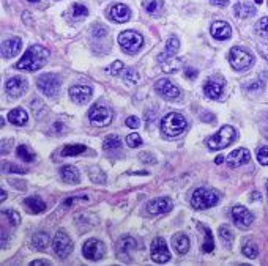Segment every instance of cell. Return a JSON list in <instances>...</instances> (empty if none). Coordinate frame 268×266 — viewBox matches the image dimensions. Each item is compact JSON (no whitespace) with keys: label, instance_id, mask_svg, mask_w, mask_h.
Segmentation results:
<instances>
[{"label":"cell","instance_id":"obj_1","mask_svg":"<svg viewBox=\"0 0 268 266\" xmlns=\"http://www.w3.org/2000/svg\"><path fill=\"white\" fill-rule=\"evenodd\" d=\"M49 59V50H46L43 46H32L29 50H25L22 59L16 63L17 69H25V71H36L46 65Z\"/></svg>","mask_w":268,"mask_h":266},{"label":"cell","instance_id":"obj_2","mask_svg":"<svg viewBox=\"0 0 268 266\" xmlns=\"http://www.w3.org/2000/svg\"><path fill=\"white\" fill-rule=\"evenodd\" d=\"M186 126H188V123L182 113L169 112L161 122V132H163V136L172 139V137L180 136L182 132L186 129Z\"/></svg>","mask_w":268,"mask_h":266},{"label":"cell","instance_id":"obj_3","mask_svg":"<svg viewBox=\"0 0 268 266\" xmlns=\"http://www.w3.org/2000/svg\"><path fill=\"white\" fill-rule=\"evenodd\" d=\"M218 202H219V195L208 188L196 189L193 195H191V205H193L196 210H207V208L215 206Z\"/></svg>","mask_w":268,"mask_h":266},{"label":"cell","instance_id":"obj_4","mask_svg":"<svg viewBox=\"0 0 268 266\" xmlns=\"http://www.w3.org/2000/svg\"><path fill=\"white\" fill-rule=\"evenodd\" d=\"M235 136H237V132H235L234 126L226 125V126H222V128L216 132L215 136L207 139V145H208V148H212V150L227 148L229 145L235 141Z\"/></svg>","mask_w":268,"mask_h":266},{"label":"cell","instance_id":"obj_5","mask_svg":"<svg viewBox=\"0 0 268 266\" xmlns=\"http://www.w3.org/2000/svg\"><path fill=\"white\" fill-rule=\"evenodd\" d=\"M88 118H90V123L93 126H101V128H104V126H109L112 123V110L109 107H106L104 104H93L92 109L88 110Z\"/></svg>","mask_w":268,"mask_h":266},{"label":"cell","instance_id":"obj_6","mask_svg":"<svg viewBox=\"0 0 268 266\" xmlns=\"http://www.w3.org/2000/svg\"><path fill=\"white\" fill-rule=\"evenodd\" d=\"M229 62L234 69L237 71H245L248 69L254 62V57L248 52V50L241 49V47H232L231 52H229Z\"/></svg>","mask_w":268,"mask_h":266},{"label":"cell","instance_id":"obj_7","mask_svg":"<svg viewBox=\"0 0 268 266\" xmlns=\"http://www.w3.org/2000/svg\"><path fill=\"white\" fill-rule=\"evenodd\" d=\"M118 43L120 46H122V49L125 50V52L128 54H136L137 50L142 47L144 44V38L140 36L137 31L134 30H126V31H122L118 36Z\"/></svg>","mask_w":268,"mask_h":266},{"label":"cell","instance_id":"obj_8","mask_svg":"<svg viewBox=\"0 0 268 266\" xmlns=\"http://www.w3.org/2000/svg\"><path fill=\"white\" fill-rule=\"evenodd\" d=\"M36 85L48 98H55L60 90V78L57 74H43Z\"/></svg>","mask_w":268,"mask_h":266},{"label":"cell","instance_id":"obj_9","mask_svg":"<svg viewBox=\"0 0 268 266\" xmlns=\"http://www.w3.org/2000/svg\"><path fill=\"white\" fill-rule=\"evenodd\" d=\"M106 252V246L100 241L97 238H92V239H87L82 246V254L87 258V260H92V262H98L103 258Z\"/></svg>","mask_w":268,"mask_h":266},{"label":"cell","instance_id":"obj_10","mask_svg":"<svg viewBox=\"0 0 268 266\" xmlns=\"http://www.w3.org/2000/svg\"><path fill=\"white\" fill-rule=\"evenodd\" d=\"M52 248H54V252L55 255L59 258H67L69 254H71L73 250V241L71 238H69L65 232H57V235L52 241Z\"/></svg>","mask_w":268,"mask_h":266},{"label":"cell","instance_id":"obj_11","mask_svg":"<svg viewBox=\"0 0 268 266\" xmlns=\"http://www.w3.org/2000/svg\"><path fill=\"white\" fill-rule=\"evenodd\" d=\"M150 255H151V260L156 262V263H166L170 260V252L168 244L163 238H155L151 243V248H150Z\"/></svg>","mask_w":268,"mask_h":266},{"label":"cell","instance_id":"obj_12","mask_svg":"<svg viewBox=\"0 0 268 266\" xmlns=\"http://www.w3.org/2000/svg\"><path fill=\"white\" fill-rule=\"evenodd\" d=\"M232 219H234L235 225L240 227V229L246 230V229H250L251 227L254 216H252V213L248 210V208L237 205V206L232 208Z\"/></svg>","mask_w":268,"mask_h":266},{"label":"cell","instance_id":"obj_13","mask_svg":"<svg viewBox=\"0 0 268 266\" xmlns=\"http://www.w3.org/2000/svg\"><path fill=\"white\" fill-rule=\"evenodd\" d=\"M156 92L164 96L166 99H177L180 96V88L177 85H174L169 79H159L155 84Z\"/></svg>","mask_w":268,"mask_h":266},{"label":"cell","instance_id":"obj_14","mask_svg":"<svg viewBox=\"0 0 268 266\" xmlns=\"http://www.w3.org/2000/svg\"><path fill=\"white\" fill-rule=\"evenodd\" d=\"M203 92L208 98L212 99H219L222 96V92H224V79L222 78H212L205 87H203Z\"/></svg>","mask_w":268,"mask_h":266},{"label":"cell","instance_id":"obj_15","mask_svg":"<svg viewBox=\"0 0 268 266\" xmlns=\"http://www.w3.org/2000/svg\"><path fill=\"white\" fill-rule=\"evenodd\" d=\"M27 90V80L24 78H11L6 80V93L11 98H19L22 96Z\"/></svg>","mask_w":268,"mask_h":266},{"label":"cell","instance_id":"obj_16","mask_svg":"<svg viewBox=\"0 0 268 266\" xmlns=\"http://www.w3.org/2000/svg\"><path fill=\"white\" fill-rule=\"evenodd\" d=\"M251 159V155H250V151H248L246 148H237V150H234L231 155L227 156V166L229 167H240V166H243V164L246 162H250Z\"/></svg>","mask_w":268,"mask_h":266},{"label":"cell","instance_id":"obj_17","mask_svg":"<svg viewBox=\"0 0 268 266\" xmlns=\"http://www.w3.org/2000/svg\"><path fill=\"white\" fill-rule=\"evenodd\" d=\"M69 96L78 104H85L92 98V87L88 85H73L69 88Z\"/></svg>","mask_w":268,"mask_h":266},{"label":"cell","instance_id":"obj_18","mask_svg":"<svg viewBox=\"0 0 268 266\" xmlns=\"http://www.w3.org/2000/svg\"><path fill=\"white\" fill-rule=\"evenodd\" d=\"M172 210V200L168 197H161V199H155L149 202L147 205V211L150 214H164V213H169Z\"/></svg>","mask_w":268,"mask_h":266},{"label":"cell","instance_id":"obj_19","mask_svg":"<svg viewBox=\"0 0 268 266\" xmlns=\"http://www.w3.org/2000/svg\"><path fill=\"white\" fill-rule=\"evenodd\" d=\"M158 62L161 63V68L164 69V73H168V74L177 73L178 69H180V65H182L180 60L174 57V54H168V52H164V54L159 55Z\"/></svg>","mask_w":268,"mask_h":266},{"label":"cell","instance_id":"obj_20","mask_svg":"<svg viewBox=\"0 0 268 266\" xmlns=\"http://www.w3.org/2000/svg\"><path fill=\"white\" fill-rule=\"evenodd\" d=\"M21 46H22L21 38H8V40H5L2 43V55L5 59H11V57L19 54Z\"/></svg>","mask_w":268,"mask_h":266},{"label":"cell","instance_id":"obj_21","mask_svg":"<svg viewBox=\"0 0 268 266\" xmlns=\"http://www.w3.org/2000/svg\"><path fill=\"white\" fill-rule=\"evenodd\" d=\"M212 35H213V38H216V40L224 41V40H229V38H231L232 29H231V25L224 21H216L212 25Z\"/></svg>","mask_w":268,"mask_h":266},{"label":"cell","instance_id":"obj_22","mask_svg":"<svg viewBox=\"0 0 268 266\" xmlns=\"http://www.w3.org/2000/svg\"><path fill=\"white\" fill-rule=\"evenodd\" d=\"M109 16H111V19H114L116 22L123 24V22H126V21L130 19L131 13H130V8H128L126 5H123V3H117V5L111 6Z\"/></svg>","mask_w":268,"mask_h":266},{"label":"cell","instance_id":"obj_23","mask_svg":"<svg viewBox=\"0 0 268 266\" xmlns=\"http://www.w3.org/2000/svg\"><path fill=\"white\" fill-rule=\"evenodd\" d=\"M60 176L63 181L69 183V185H78V183L81 181L79 178V170L73 167V166H65L60 169Z\"/></svg>","mask_w":268,"mask_h":266},{"label":"cell","instance_id":"obj_24","mask_svg":"<svg viewBox=\"0 0 268 266\" xmlns=\"http://www.w3.org/2000/svg\"><path fill=\"white\" fill-rule=\"evenodd\" d=\"M172 248H174L178 254H186L189 250V239L186 235H183V233H177L172 238Z\"/></svg>","mask_w":268,"mask_h":266},{"label":"cell","instance_id":"obj_25","mask_svg":"<svg viewBox=\"0 0 268 266\" xmlns=\"http://www.w3.org/2000/svg\"><path fill=\"white\" fill-rule=\"evenodd\" d=\"M50 244V238L49 235H46V233H35L34 236H32V248H34L35 250H44L48 249Z\"/></svg>","mask_w":268,"mask_h":266},{"label":"cell","instance_id":"obj_26","mask_svg":"<svg viewBox=\"0 0 268 266\" xmlns=\"http://www.w3.org/2000/svg\"><path fill=\"white\" fill-rule=\"evenodd\" d=\"M24 206L27 208L30 213H34V214L43 213L44 210H46V205H44V202L41 199H38V197H29V199H25L24 200Z\"/></svg>","mask_w":268,"mask_h":266},{"label":"cell","instance_id":"obj_27","mask_svg":"<svg viewBox=\"0 0 268 266\" xmlns=\"http://www.w3.org/2000/svg\"><path fill=\"white\" fill-rule=\"evenodd\" d=\"M27 120H29V115L24 109H13L8 113V122L16 126H24L27 123Z\"/></svg>","mask_w":268,"mask_h":266},{"label":"cell","instance_id":"obj_28","mask_svg":"<svg viewBox=\"0 0 268 266\" xmlns=\"http://www.w3.org/2000/svg\"><path fill=\"white\" fill-rule=\"evenodd\" d=\"M234 11H235V16L240 17V19H246V17L256 15V8H254L252 5L245 3V2L235 5V6H234Z\"/></svg>","mask_w":268,"mask_h":266},{"label":"cell","instance_id":"obj_29","mask_svg":"<svg viewBox=\"0 0 268 266\" xmlns=\"http://www.w3.org/2000/svg\"><path fill=\"white\" fill-rule=\"evenodd\" d=\"M87 151V147L85 145H67V147H63V150L60 151L62 156H78L81 153H84Z\"/></svg>","mask_w":268,"mask_h":266},{"label":"cell","instance_id":"obj_30","mask_svg":"<svg viewBox=\"0 0 268 266\" xmlns=\"http://www.w3.org/2000/svg\"><path fill=\"white\" fill-rule=\"evenodd\" d=\"M122 147V142H120V139L117 136H107L103 142V148L106 151H114V150H118Z\"/></svg>","mask_w":268,"mask_h":266},{"label":"cell","instance_id":"obj_31","mask_svg":"<svg viewBox=\"0 0 268 266\" xmlns=\"http://www.w3.org/2000/svg\"><path fill=\"white\" fill-rule=\"evenodd\" d=\"M241 252H243V255L248 257V258H256L257 254H259V248L256 243L252 241H246L243 244V248H241Z\"/></svg>","mask_w":268,"mask_h":266},{"label":"cell","instance_id":"obj_32","mask_svg":"<svg viewBox=\"0 0 268 266\" xmlns=\"http://www.w3.org/2000/svg\"><path fill=\"white\" fill-rule=\"evenodd\" d=\"M144 8L147 10V13H150V15H159L163 10V2L161 0H149V2L144 3Z\"/></svg>","mask_w":268,"mask_h":266},{"label":"cell","instance_id":"obj_33","mask_svg":"<svg viewBox=\"0 0 268 266\" xmlns=\"http://www.w3.org/2000/svg\"><path fill=\"white\" fill-rule=\"evenodd\" d=\"M201 229L205 232V235H207V238H205V243L202 244V252H213L215 250V243H213V235H212V232H210L205 225H202Z\"/></svg>","mask_w":268,"mask_h":266},{"label":"cell","instance_id":"obj_34","mask_svg":"<svg viewBox=\"0 0 268 266\" xmlns=\"http://www.w3.org/2000/svg\"><path fill=\"white\" fill-rule=\"evenodd\" d=\"M219 236L222 239V243H224L227 248H231V244L234 241V233L227 229V225H221L219 227Z\"/></svg>","mask_w":268,"mask_h":266},{"label":"cell","instance_id":"obj_35","mask_svg":"<svg viewBox=\"0 0 268 266\" xmlns=\"http://www.w3.org/2000/svg\"><path fill=\"white\" fill-rule=\"evenodd\" d=\"M134 248H136V241H134L131 236L122 238L118 241V252H130Z\"/></svg>","mask_w":268,"mask_h":266},{"label":"cell","instance_id":"obj_36","mask_svg":"<svg viewBox=\"0 0 268 266\" xmlns=\"http://www.w3.org/2000/svg\"><path fill=\"white\" fill-rule=\"evenodd\" d=\"M17 156L21 157L22 161H25V162L35 161V155L32 153V151L25 147V145H19V147H17Z\"/></svg>","mask_w":268,"mask_h":266},{"label":"cell","instance_id":"obj_37","mask_svg":"<svg viewBox=\"0 0 268 266\" xmlns=\"http://www.w3.org/2000/svg\"><path fill=\"white\" fill-rule=\"evenodd\" d=\"M256 31H257V35L259 36H262V38H268V17H262L260 21L256 24Z\"/></svg>","mask_w":268,"mask_h":266},{"label":"cell","instance_id":"obj_38","mask_svg":"<svg viewBox=\"0 0 268 266\" xmlns=\"http://www.w3.org/2000/svg\"><path fill=\"white\" fill-rule=\"evenodd\" d=\"M178 47H180V41H178L175 36H170L168 40V43H166V52H168V54H175Z\"/></svg>","mask_w":268,"mask_h":266},{"label":"cell","instance_id":"obj_39","mask_svg":"<svg viewBox=\"0 0 268 266\" xmlns=\"http://www.w3.org/2000/svg\"><path fill=\"white\" fill-rule=\"evenodd\" d=\"M88 15V10L85 5L82 3H74L73 5V16L74 17H85Z\"/></svg>","mask_w":268,"mask_h":266},{"label":"cell","instance_id":"obj_40","mask_svg":"<svg viewBox=\"0 0 268 266\" xmlns=\"http://www.w3.org/2000/svg\"><path fill=\"white\" fill-rule=\"evenodd\" d=\"M90 178L95 183H106V175L101 172L98 167H95V169L90 170Z\"/></svg>","mask_w":268,"mask_h":266},{"label":"cell","instance_id":"obj_41","mask_svg":"<svg viewBox=\"0 0 268 266\" xmlns=\"http://www.w3.org/2000/svg\"><path fill=\"white\" fill-rule=\"evenodd\" d=\"M120 76H123L125 80H130V82H133V84H136V82L139 80V74L134 71V69H123V71L120 73Z\"/></svg>","mask_w":268,"mask_h":266},{"label":"cell","instance_id":"obj_42","mask_svg":"<svg viewBox=\"0 0 268 266\" xmlns=\"http://www.w3.org/2000/svg\"><path fill=\"white\" fill-rule=\"evenodd\" d=\"M126 143H128V147L131 148H136L139 145H142V139H140L139 134H130L126 137Z\"/></svg>","mask_w":268,"mask_h":266},{"label":"cell","instance_id":"obj_43","mask_svg":"<svg viewBox=\"0 0 268 266\" xmlns=\"http://www.w3.org/2000/svg\"><path fill=\"white\" fill-rule=\"evenodd\" d=\"M3 214H5V216L6 218H8L10 219V222L13 224V225H19V224H21V218H19V214L16 213V211H11V210H5L3 211Z\"/></svg>","mask_w":268,"mask_h":266},{"label":"cell","instance_id":"obj_44","mask_svg":"<svg viewBox=\"0 0 268 266\" xmlns=\"http://www.w3.org/2000/svg\"><path fill=\"white\" fill-rule=\"evenodd\" d=\"M123 69H125L123 68V63L120 62V60H117V62H114L109 68H107V71H109L111 74H114V76H120V73H122Z\"/></svg>","mask_w":268,"mask_h":266},{"label":"cell","instance_id":"obj_45","mask_svg":"<svg viewBox=\"0 0 268 266\" xmlns=\"http://www.w3.org/2000/svg\"><path fill=\"white\" fill-rule=\"evenodd\" d=\"M257 161L264 166H268V147H262L257 151Z\"/></svg>","mask_w":268,"mask_h":266},{"label":"cell","instance_id":"obj_46","mask_svg":"<svg viewBox=\"0 0 268 266\" xmlns=\"http://www.w3.org/2000/svg\"><path fill=\"white\" fill-rule=\"evenodd\" d=\"M3 170L5 172H16V173H25L27 172L25 169H19L16 166H11L10 162H3Z\"/></svg>","mask_w":268,"mask_h":266},{"label":"cell","instance_id":"obj_47","mask_svg":"<svg viewBox=\"0 0 268 266\" xmlns=\"http://www.w3.org/2000/svg\"><path fill=\"white\" fill-rule=\"evenodd\" d=\"M125 125L128 126V128H131V129H136V128H139V118L137 117H128L125 120Z\"/></svg>","mask_w":268,"mask_h":266},{"label":"cell","instance_id":"obj_48","mask_svg":"<svg viewBox=\"0 0 268 266\" xmlns=\"http://www.w3.org/2000/svg\"><path fill=\"white\" fill-rule=\"evenodd\" d=\"M78 200H88L85 195H82V197H71V199H67L65 200V206H69V205H73L74 202H78Z\"/></svg>","mask_w":268,"mask_h":266},{"label":"cell","instance_id":"obj_49","mask_svg":"<svg viewBox=\"0 0 268 266\" xmlns=\"http://www.w3.org/2000/svg\"><path fill=\"white\" fill-rule=\"evenodd\" d=\"M201 118L203 120V122H213V120H215V117L210 112H203L201 115Z\"/></svg>","mask_w":268,"mask_h":266},{"label":"cell","instance_id":"obj_50","mask_svg":"<svg viewBox=\"0 0 268 266\" xmlns=\"http://www.w3.org/2000/svg\"><path fill=\"white\" fill-rule=\"evenodd\" d=\"M186 78H189V79H196L197 78V71L194 68H188L186 69Z\"/></svg>","mask_w":268,"mask_h":266},{"label":"cell","instance_id":"obj_51","mask_svg":"<svg viewBox=\"0 0 268 266\" xmlns=\"http://www.w3.org/2000/svg\"><path fill=\"white\" fill-rule=\"evenodd\" d=\"M212 3L215 6H226L229 3V0H212Z\"/></svg>","mask_w":268,"mask_h":266},{"label":"cell","instance_id":"obj_52","mask_svg":"<svg viewBox=\"0 0 268 266\" xmlns=\"http://www.w3.org/2000/svg\"><path fill=\"white\" fill-rule=\"evenodd\" d=\"M93 33H95V36H100V35H101V36H103V35H106V33H107V30H106L104 27H103V29H101V30H100V29L97 27V30H95V31H93Z\"/></svg>","mask_w":268,"mask_h":266},{"label":"cell","instance_id":"obj_53","mask_svg":"<svg viewBox=\"0 0 268 266\" xmlns=\"http://www.w3.org/2000/svg\"><path fill=\"white\" fill-rule=\"evenodd\" d=\"M32 265L34 266H43V265H50V262H48V260H35V262H32Z\"/></svg>","mask_w":268,"mask_h":266},{"label":"cell","instance_id":"obj_54","mask_svg":"<svg viewBox=\"0 0 268 266\" xmlns=\"http://www.w3.org/2000/svg\"><path fill=\"white\" fill-rule=\"evenodd\" d=\"M222 161H224V156H218V157H216V159H215V162H216V164H221Z\"/></svg>","mask_w":268,"mask_h":266},{"label":"cell","instance_id":"obj_55","mask_svg":"<svg viewBox=\"0 0 268 266\" xmlns=\"http://www.w3.org/2000/svg\"><path fill=\"white\" fill-rule=\"evenodd\" d=\"M6 199V192L5 191H2V200H5Z\"/></svg>","mask_w":268,"mask_h":266},{"label":"cell","instance_id":"obj_56","mask_svg":"<svg viewBox=\"0 0 268 266\" xmlns=\"http://www.w3.org/2000/svg\"><path fill=\"white\" fill-rule=\"evenodd\" d=\"M254 2H256V3H262L264 0H254Z\"/></svg>","mask_w":268,"mask_h":266},{"label":"cell","instance_id":"obj_57","mask_svg":"<svg viewBox=\"0 0 268 266\" xmlns=\"http://www.w3.org/2000/svg\"><path fill=\"white\" fill-rule=\"evenodd\" d=\"M265 188H267V192H268V180H267V185H265Z\"/></svg>","mask_w":268,"mask_h":266},{"label":"cell","instance_id":"obj_58","mask_svg":"<svg viewBox=\"0 0 268 266\" xmlns=\"http://www.w3.org/2000/svg\"><path fill=\"white\" fill-rule=\"evenodd\" d=\"M29 2H38V0H29Z\"/></svg>","mask_w":268,"mask_h":266},{"label":"cell","instance_id":"obj_59","mask_svg":"<svg viewBox=\"0 0 268 266\" xmlns=\"http://www.w3.org/2000/svg\"><path fill=\"white\" fill-rule=\"evenodd\" d=\"M267 136H268V129H267Z\"/></svg>","mask_w":268,"mask_h":266}]
</instances>
